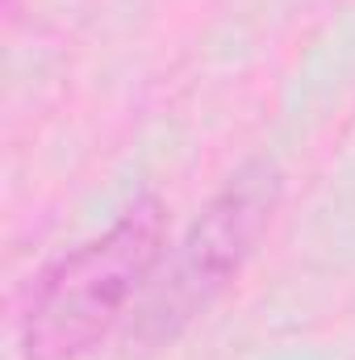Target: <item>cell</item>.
I'll use <instances>...</instances> for the list:
<instances>
[{
    "label": "cell",
    "instance_id": "cell-1",
    "mask_svg": "<svg viewBox=\"0 0 355 360\" xmlns=\"http://www.w3.org/2000/svg\"><path fill=\"white\" fill-rule=\"evenodd\" d=\"M168 243V210L159 197H138L105 235L63 256L34 289L21 319L25 360H76L100 344L138 289L155 276Z\"/></svg>",
    "mask_w": 355,
    "mask_h": 360
},
{
    "label": "cell",
    "instance_id": "cell-2",
    "mask_svg": "<svg viewBox=\"0 0 355 360\" xmlns=\"http://www.w3.org/2000/svg\"><path fill=\"white\" fill-rule=\"evenodd\" d=\"M280 197V176L267 164H251L230 180L209 210L188 226L180 248L168 256L163 276L151 285L138 310V344L159 348L172 344L180 331L213 306V297L239 276L247 256L255 252L260 235L272 222Z\"/></svg>",
    "mask_w": 355,
    "mask_h": 360
}]
</instances>
